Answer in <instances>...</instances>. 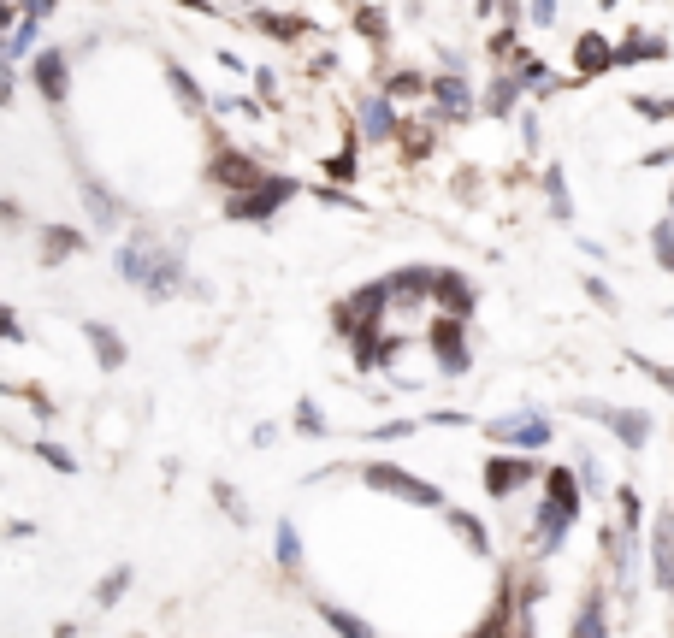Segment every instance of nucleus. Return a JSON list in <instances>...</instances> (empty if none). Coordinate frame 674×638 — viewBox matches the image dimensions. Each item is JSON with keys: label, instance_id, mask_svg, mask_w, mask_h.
Here are the masks:
<instances>
[{"label": "nucleus", "instance_id": "15", "mask_svg": "<svg viewBox=\"0 0 674 638\" xmlns=\"http://www.w3.org/2000/svg\"><path fill=\"white\" fill-rule=\"evenodd\" d=\"M574 638H604V603H598V597H586V609H580V627H574Z\"/></svg>", "mask_w": 674, "mask_h": 638}, {"label": "nucleus", "instance_id": "5", "mask_svg": "<svg viewBox=\"0 0 674 638\" xmlns=\"http://www.w3.org/2000/svg\"><path fill=\"white\" fill-rule=\"evenodd\" d=\"M533 479V461H515V455H497L491 467H485V491L491 497H509L515 485H527Z\"/></svg>", "mask_w": 674, "mask_h": 638}, {"label": "nucleus", "instance_id": "18", "mask_svg": "<svg viewBox=\"0 0 674 638\" xmlns=\"http://www.w3.org/2000/svg\"><path fill=\"white\" fill-rule=\"evenodd\" d=\"M651 54H663L657 36H633V48H621V60H651Z\"/></svg>", "mask_w": 674, "mask_h": 638}, {"label": "nucleus", "instance_id": "4", "mask_svg": "<svg viewBox=\"0 0 674 638\" xmlns=\"http://www.w3.org/2000/svg\"><path fill=\"white\" fill-rule=\"evenodd\" d=\"M580 408H586V414H598V420H604L621 444L639 449L645 438H651V426H645V414H639V408H598V402H580Z\"/></svg>", "mask_w": 674, "mask_h": 638}, {"label": "nucleus", "instance_id": "17", "mask_svg": "<svg viewBox=\"0 0 674 638\" xmlns=\"http://www.w3.org/2000/svg\"><path fill=\"white\" fill-rule=\"evenodd\" d=\"M367 130L373 136H391V107L385 101H367Z\"/></svg>", "mask_w": 674, "mask_h": 638}, {"label": "nucleus", "instance_id": "2", "mask_svg": "<svg viewBox=\"0 0 674 638\" xmlns=\"http://www.w3.org/2000/svg\"><path fill=\"white\" fill-rule=\"evenodd\" d=\"M361 479H367L373 491H391V497H403V503H420V509H438V503H444V497H438V485H420V479H408V473L385 467V461H379V467H367Z\"/></svg>", "mask_w": 674, "mask_h": 638}, {"label": "nucleus", "instance_id": "8", "mask_svg": "<svg viewBox=\"0 0 674 638\" xmlns=\"http://www.w3.org/2000/svg\"><path fill=\"white\" fill-rule=\"evenodd\" d=\"M432 290H438V302L450 308V319H456V314H468V308H473V290L462 284V278H456V272H438V278H432Z\"/></svg>", "mask_w": 674, "mask_h": 638}, {"label": "nucleus", "instance_id": "19", "mask_svg": "<svg viewBox=\"0 0 674 638\" xmlns=\"http://www.w3.org/2000/svg\"><path fill=\"white\" fill-rule=\"evenodd\" d=\"M42 249H48V260H66L71 249H77V231H54V237H48Z\"/></svg>", "mask_w": 674, "mask_h": 638}, {"label": "nucleus", "instance_id": "6", "mask_svg": "<svg viewBox=\"0 0 674 638\" xmlns=\"http://www.w3.org/2000/svg\"><path fill=\"white\" fill-rule=\"evenodd\" d=\"M432 349H438V361H444L450 373H462V367H468V349H462V319H438V325H432Z\"/></svg>", "mask_w": 674, "mask_h": 638}, {"label": "nucleus", "instance_id": "21", "mask_svg": "<svg viewBox=\"0 0 674 638\" xmlns=\"http://www.w3.org/2000/svg\"><path fill=\"white\" fill-rule=\"evenodd\" d=\"M296 420H302V432H320V426H326V420H320V408H314V402H302V408H296Z\"/></svg>", "mask_w": 674, "mask_h": 638}, {"label": "nucleus", "instance_id": "12", "mask_svg": "<svg viewBox=\"0 0 674 638\" xmlns=\"http://www.w3.org/2000/svg\"><path fill=\"white\" fill-rule=\"evenodd\" d=\"M615 60H621V54L609 48L604 36H586V42H580V71H604V65H615Z\"/></svg>", "mask_w": 674, "mask_h": 638}, {"label": "nucleus", "instance_id": "1", "mask_svg": "<svg viewBox=\"0 0 674 638\" xmlns=\"http://www.w3.org/2000/svg\"><path fill=\"white\" fill-rule=\"evenodd\" d=\"M119 266H125V278H131V284H148L154 296L178 290V278H184V272H178V260L160 255V249H125V255H119Z\"/></svg>", "mask_w": 674, "mask_h": 638}, {"label": "nucleus", "instance_id": "9", "mask_svg": "<svg viewBox=\"0 0 674 638\" xmlns=\"http://www.w3.org/2000/svg\"><path fill=\"white\" fill-rule=\"evenodd\" d=\"M36 83H42L48 101H60V95H66V60H60V54H42V60H36Z\"/></svg>", "mask_w": 674, "mask_h": 638}, {"label": "nucleus", "instance_id": "16", "mask_svg": "<svg viewBox=\"0 0 674 638\" xmlns=\"http://www.w3.org/2000/svg\"><path fill=\"white\" fill-rule=\"evenodd\" d=\"M278 562H284V568H302V538H296V526H290V520L278 526Z\"/></svg>", "mask_w": 674, "mask_h": 638}, {"label": "nucleus", "instance_id": "3", "mask_svg": "<svg viewBox=\"0 0 674 638\" xmlns=\"http://www.w3.org/2000/svg\"><path fill=\"white\" fill-rule=\"evenodd\" d=\"M278 201H290V178H261L249 195H231V219H267Z\"/></svg>", "mask_w": 674, "mask_h": 638}, {"label": "nucleus", "instance_id": "10", "mask_svg": "<svg viewBox=\"0 0 674 638\" xmlns=\"http://www.w3.org/2000/svg\"><path fill=\"white\" fill-rule=\"evenodd\" d=\"M550 503H556V509H580V485H574V473H568V467H550Z\"/></svg>", "mask_w": 674, "mask_h": 638}, {"label": "nucleus", "instance_id": "13", "mask_svg": "<svg viewBox=\"0 0 674 638\" xmlns=\"http://www.w3.org/2000/svg\"><path fill=\"white\" fill-rule=\"evenodd\" d=\"M497 438H515V444H544L550 438V426L544 420H527V426H515V420H503V426H491Z\"/></svg>", "mask_w": 674, "mask_h": 638}, {"label": "nucleus", "instance_id": "11", "mask_svg": "<svg viewBox=\"0 0 674 638\" xmlns=\"http://www.w3.org/2000/svg\"><path fill=\"white\" fill-rule=\"evenodd\" d=\"M320 615H326V627H337L343 638H373L367 621H355V615H349V609H337V603H320Z\"/></svg>", "mask_w": 674, "mask_h": 638}, {"label": "nucleus", "instance_id": "7", "mask_svg": "<svg viewBox=\"0 0 674 638\" xmlns=\"http://www.w3.org/2000/svg\"><path fill=\"white\" fill-rule=\"evenodd\" d=\"M213 178H219L225 190H237V195H249L255 184H261V178H255V166H249L243 154H219V160H213Z\"/></svg>", "mask_w": 674, "mask_h": 638}, {"label": "nucleus", "instance_id": "14", "mask_svg": "<svg viewBox=\"0 0 674 638\" xmlns=\"http://www.w3.org/2000/svg\"><path fill=\"white\" fill-rule=\"evenodd\" d=\"M89 343L101 349V361H107V367H125V343H119L107 325H89Z\"/></svg>", "mask_w": 674, "mask_h": 638}, {"label": "nucleus", "instance_id": "20", "mask_svg": "<svg viewBox=\"0 0 674 638\" xmlns=\"http://www.w3.org/2000/svg\"><path fill=\"white\" fill-rule=\"evenodd\" d=\"M432 89H438V101H444V107H462V101H468V89H462V83H432Z\"/></svg>", "mask_w": 674, "mask_h": 638}]
</instances>
